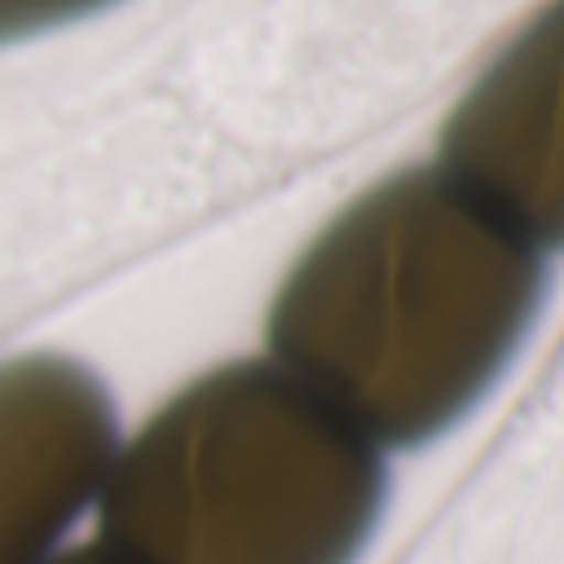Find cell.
<instances>
[{
	"mask_svg": "<svg viewBox=\"0 0 564 564\" xmlns=\"http://www.w3.org/2000/svg\"><path fill=\"white\" fill-rule=\"evenodd\" d=\"M540 295V250L440 165H420L305 246L270 305L265 360L380 449H415L485 400Z\"/></svg>",
	"mask_w": 564,
	"mask_h": 564,
	"instance_id": "1",
	"label": "cell"
},
{
	"mask_svg": "<svg viewBox=\"0 0 564 564\" xmlns=\"http://www.w3.org/2000/svg\"><path fill=\"white\" fill-rule=\"evenodd\" d=\"M384 455L275 360H235L120 440L96 500L120 564H355Z\"/></svg>",
	"mask_w": 564,
	"mask_h": 564,
	"instance_id": "2",
	"label": "cell"
},
{
	"mask_svg": "<svg viewBox=\"0 0 564 564\" xmlns=\"http://www.w3.org/2000/svg\"><path fill=\"white\" fill-rule=\"evenodd\" d=\"M440 171L534 250H564V0L544 6L445 120Z\"/></svg>",
	"mask_w": 564,
	"mask_h": 564,
	"instance_id": "3",
	"label": "cell"
},
{
	"mask_svg": "<svg viewBox=\"0 0 564 564\" xmlns=\"http://www.w3.org/2000/svg\"><path fill=\"white\" fill-rule=\"evenodd\" d=\"M120 449L106 384L65 355L0 365V564H51Z\"/></svg>",
	"mask_w": 564,
	"mask_h": 564,
	"instance_id": "4",
	"label": "cell"
},
{
	"mask_svg": "<svg viewBox=\"0 0 564 564\" xmlns=\"http://www.w3.org/2000/svg\"><path fill=\"white\" fill-rule=\"evenodd\" d=\"M100 6H110V0H0V45L80 21V15H96Z\"/></svg>",
	"mask_w": 564,
	"mask_h": 564,
	"instance_id": "5",
	"label": "cell"
},
{
	"mask_svg": "<svg viewBox=\"0 0 564 564\" xmlns=\"http://www.w3.org/2000/svg\"><path fill=\"white\" fill-rule=\"evenodd\" d=\"M51 564H120L106 544H80V550H61Z\"/></svg>",
	"mask_w": 564,
	"mask_h": 564,
	"instance_id": "6",
	"label": "cell"
}]
</instances>
